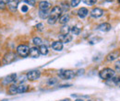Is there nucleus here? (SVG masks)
Wrapping results in <instances>:
<instances>
[{"mask_svg":"<svg viewBox=\"0 0 120 101\" xmlns=\"http://www.w3.org/2000/svg\"><path fill=\"white\" fill-rule=\"evenodd\" d=\"M62 13H63V12H62V9L60 8L59 6H55V7L52 8L51 12H50L49 17L47 18V19H48V20H47V23H48L49 25H54V24H56Z\"/></svg>","mask_w":120,"mask_h":101,"instance_id":"obj_1","label":"nucleus"},{"mask_svg":"<svg viewBox=\"0 0 120 101\" xmlns=\"http://www.w3.org/2000/svg\"><path fill=\"white\" fill-rule=\"evenodd\" d=\"M115 73L116 72L111 68H105L99 73V76L104 80H109L115 76Z\"/></svg>","mask_w":120,"mask_h":101,"instance_id":"obj_2","label":"nucleus"},{"mask_svg":"<svg viewBox=\"0 0 120 101\" xmlns=\"http://www.w3.org/2000/svg\"><path fill=\"white\" fill-rule=\"evenodd\" d=\"M58 75L62 79L69 80V79H72L75 76L76 73L74 71H72V70H60L58 72Z\"/></svg>","mask_w":120,"mask_h":101,"instance_id":"obj_3","label":"nucleus"},{"mask_svg":"<svg viewBox=\"0 0 120 101\" xmlns=\"http://www.w3.org/2000/svg\"><path fill=\"white\" fill-rule=\"evenodd\" d=\"M29 52H30V48H29V46H27L25 44H20L17 48V52L21 57L28 56L29 55Z\"/></svg>","mask_w":120,"mask_h":101,"instance_id":"obj_4","label":"nucleus"},{"mask_svg":"<svg viewBox=\"0 0 120 101\" xmlns=\"http://www.w3.org/2000/svg\"><path fill=\"white\" fill-rule=\"evenodd\" d=\"M16 59V54L14 52H8L4 55L3 58V62L5 64H9L11 63H13Z\"/></svg>","mask_w":120,"mask_h":101,"instance_id":"obj_5","label":"nucleus"},{"mask_svg":"<svg viewBox=\"0 0 120 101\" xmlns=\"http://www.w3.org/2000/svg\"><path fill=\"white\" fill-rule=\"evenodd\" d=\"M41 75V73L38 70H33V71H30V72L27 73V79L28 80H30V81H35L37 79H39Z\"/></svg>","mask_w":120,"mask_h":101,"instance_id":"obj_6","label":"nucleus"},{"mask_svg":"<svg viewBox=\"0 0 120 101\" xmlns=\"http://www.w3.org/2000/svg\"><path fill=\"white\" fill-rule=\"evenodd\" d=\"M16 78H17V74L16 73H11L9 75H8L7 77H5L3 83L5 85H8V84H13L16 81Z\"/></svg>","mask_w":120,"mask_h":101,"instance_id":"obj_7","label":"nucleus"},{"mask_svg":"<svg viewBox=\"0 0 120 101\" xmlns=\"http://www.w3.org/2000/svg\"><path fill=\"white\" fill-rule=\"evenodd\" d=\"M19 0H9L8 3V7L11 11L14 12L16 11V9L19 6Z\"/></svg>","mask_w":120,"mask_h":101,"instance_id":"obj_8","label":"nucleus"},{"mask_svg":"<svg viewBox=\"0 0 120 101\" xmlns=\"http://www.w3.org/2000/svg\"><path fill=\"white\" fill-rule=\"evenodd\" d=\"M119 54H120V52L118 51H114V52H112L111 53H109V54L106 56V60H107L108 62H113V61H115L116 59L118 58Z\"/></svg>","mask_w":120,"mask_h":101,"instance_id":"obj_9","label":"nucleus"},{"mask_svg":"<svg viewBox=\"0 0 120 101\" xmlns=\"http://www.w3.org/2000/svg\"><path fill=\"white\" fill-rule=\"evenodd\" d=\"M90 15L93 17H100L104 15V10L101 9V8H93L91 11H90Z\"/></svg>","mask_w":120,"mask_h":101,"instance_id":"obj_10","label":"nucleus"},{"mask_svg":"<svg viewBox=\"0 0 120 101\" xmlns=\"http://www.w3.org/2000/svg\"><path fill=\"white\" fill-rule=\"evenodd\" d=\"M29 54L31 58H38L40 56V51H39V48L37 47H32L30 49V52H29Z\"/></svg>","mask_w":120,"mask_h":101,"instance_id":"obj_11","label":"nucleus"},{"mask_svg":"<svg viewBox=\"0 0 120 101\" xmlns=\"http://www.w3.org/2000/svg\"><path fill=\"white\" fill-rule=\"evenodd\" d=\"M111 29H112V27H111V25L109 23H103V24L99 25L98 28H97L98 30L103 31V32H107V31H109Z\"/></svg>","mask_w":120,"mask_h":101,"instance_id":"obj_12","label":"nucleus"},{"mask_svg":"<svg viewBox=\"0 0 120 101\" xmlns=\"http://www.w3.org/2000/svg\"><path fill=\"white\" fill-rule=\"evenodd\" d=\"M59 41L61 42H65V43H68L72 41V36L69 35V34H67V35H59Z\"/></svg>","mask_w":120,"mask_h":101,"instance_id":"obj_13","label":"nucleus"},{"mask_svg":"<svg viewBox=\"0 0 120 101\" xmlns=\"http://www.w3.org/2000/svg\"><path fill=\"white\" fill-rule=\"evenodd\" d=\"M51 7V4L48 1H41L39 3V8L40 10H48Z\"/></svg>","mask_w":120,"mask_h":101,"instance_id":"obj_14","label":"nucleus"},{"mask_svg":"<svg viewBox=\"0 0 120 101\" xmlns=\"http://www.w3.org/2000/svg\"><path fill=\"white\" fill-rule=\"evenodd\" d=\"M89 14V11H88V9L86 8V7H81V8H79V10H78V16L80 17V18H84V17H86Z\"/></svg>","mask_w":120,"mask_h":101,"instance_id":"obj_15","label":"nucleus"},{"mask_svg":"<svg viewBox=\"0 0 120 101\" xmlns=\"http://www.w3.org/2000/svg\"><path fill=\"white\" fill-rule=\"evenodd\" d=\"M52 48H53L55 51H56V52H60V51H62V49H63V42H61L60 41L54 42L52 43Z\"/></svg>","mask_w":120,"mask_h":101,"instance_id":"obj_16","label":"nucleus"},{"mask_svg":"<svg viewBox=\"0 0 120 101\" xmlns=\"http://www.w3.org/2000/svg\"><path fill=\"white\" fill-rule=\"evenodd\" d=\"M8 92L9 95H16V94H18V86L15 85V84H11L8 87Z\"/></svg>","mask_w":120,"mask_h":101,"instance_id":"obj_17","label":"nucleus"},{"mask_svg":"<svg viewBox=\"0 0 120 101\" xmlns=\"http://www.w3.org/2000/svg\"><path fill=\"white\" fill-rule=\"evenodd\" d=\"M70 20V17H69V16L68 14H65V15H62V16H60L59 17V23L60 24H63V25H65V24H67L68 21Z\"/></svg>","mask_w":120,"mask_h":101,"instance_id":"obj_18","label":"nucleus"},{"mask_svg":"<svg viewBox=\"0 0 120 101\" xmlns=\"http://www.w3.org/2000/svg\"><path fill=\"white\" fill-rule=\"evenodd\" d=\"M29 89L28 86H25V85H19L18 86V94H22V93H25L27 92Z\"/></svg>","mask_w":120,"mask_h":101,"instance_id":"obj_19","label":"nucleus"},{"mask_svg":"<svg viewBox=\"0 0 120 101\" xmlns=\"http://www.w3.org/2000/svg\"><path fill=\"white\" fill-rule=\"evenodd\" d=\"M69 32H70V29H69V27H68V25H64V26L61 27V29H60V33H61L62 35H67V34H68Z\"/></svg>","mask_w":120,"mask_h":101,"instance_id":"obj_20","label":"nucleus"},{"mask_svg":"<svg viewBox=\"0 0 120 101\" xmlns=\"http://www.w3.org/2000/svg\"><path fill=\"white\" fill-rule=\"evenodd\" d=\"M49 15H50V13L48 12V10H40V11H39V17H40L42 19L48 18V17H49Z\"/></svg>","mask_w":120,"mask_h":101,"instance_id":"obj_21","label":"nucleus"},{"mask_svg":"<svg viewBox=\"0 0 120 101\" xmlns=\"http://www.w3.org/2000/svg\"><path fill=\"white\" fill-rule=\"evenodd\" d=\"M59 7H60V8L62 9V12H66V11H68V8H69V5H68V3L66 2V1L62 2V3H61V6H59Z\"/></svg>","mask_w":120,"mask_h":101,"instance_id":"obj_22","label":"nucleus"},{"mask_svg":"<svg viewBox=\"0 0 120 101\" xmlns=\"http://www.w3.org/2000/svg\"><path fill=\"white\" fill-rule=\"evenodd\" d=\"M39 51H40V54H43V55H46L48 53V48L45 45H44V44H42L40 46Z\"/></svg>","mask_w":120,"mask_h":101,"instance_id":"obj_23","label":"nucleus"},{"mask_svg":"<svg viewBox=\"0 0 120 101\" xmlns=\"http://www.w3.org/2000/svg\"><path fill=\"white\" fill-rule=\"evenodd\" d=\"M32 42H33L34 45H36V46H41V45L43 44V41H42V39H41V38H39V37H34V38H33V40H32Z\"/></svg>","mask_w":120,"mask_h":101,"instance_id":"obj_24","label":"nucleus"},{"mask_svg":"<svg viewBox=\"0 0 120 101\" xmlns=\"http://www.w3.org/2000/svg\"><path fill=\"white\" fill-rule=\"evenodd\" d=\"M70 32L73 34V35H79L80 33V29L78 28V27H73L72 29H70Z\"/></svg>","mask_w":120,"mask_h":101,"instance_id":"obj_25","label":"nucleus"},{"mask_svg":"<svg viewBox=\"0 0 120 101\" xmlns=\"http://www.w3.org/2000/svg\"><path fill=\"white\" fill-rule=\"evenodd\" d=\"M83 2L86 4V5H89V6H92L94 4H96L97 0H83Z\"/></svg>","mask_w":120,"mask_h":101,"instance_id":"obj_26","label":"nucleus"},{"mask_svg":"<svg viewBox=\"0 0 120 101\" xmlns=\"http://www.w3.org/2000/svg\"><path fill=\"white\" fill-rule=\"evenodd\" d=\"M79 3H80V0H71V2H70V6L73 7H76L77 6H79Z\"/></svg>","mask_w":120,"mask_h":101,"instance_id":"obj_27","label":"nucleus"},{"mask_svg":"<svg viewBox=\"0 0 120 101\" xmlns=\"http://www.w3.org/2000/svg\"><path fill=\"white\" fill-rule=\"evenodd\" d=\"M57 83V79L56 78H51V79H49L48 80V85H55V84H56Z\"/></svg>","mask_w":120,"mask_h":101,"instance_id":"obj_28","label":"nucleus"},{"mask_svg":"<svg viewBox=\"0 0 120 101\" xmlns=\"http://www.w3.org/2000/svg\"><path fill=\"white\" fill-rule=\"evenodd\" d=\"M23 2H25L26 4L30 5V6H34L35 5V0H21Z\"/></svg>","mask_w":120,"mask_h":101,"instance_id":"obj_29","label":"nucleus"},{"mask_svg":"<svg viewBox=\"0 0 120 101\" xmlns=\"http://www.w3.org/2000/svg\"><path fill=\"white\" fill-rule=\"evenodd\" d=\"M35 28L38 29V30H43V29H44V24L43 23H39V24L36 25Z\"/></svg>","mask_w":120,"mask_h":101,"instance_id":"obj_30","label":"nucleus"},{"mask_svg":"<svg viewBox=\"0 0 120 101\" xmlns=\"http://www.w3.org/2000/svg\"><path fill=\"white\" fill-rule=\"evenodd\" d=\"M113 81H114V83H115L116 85H118V83H120V76L115 77V78L113 79Z\"/></svg>","mask_w":120,"mask_h":101,"instance_id":"obj_31","label":"nucleus"},{"mask_svg":"<svg viewBox=\"0 0 120 101\" xmlns=\"http://www.w3.org/2000/svg\"><path fill=\"white\" fill-rule=\"evenodd\" d=\"M28 11V6H22L21 7V12L22 13H26Z\"/></svg>","mask_w":120,"mask_h":101,"instance_id":"obj_32","label":"nucleus"},{"mask_svg":"<svg viewBox=\"0 0 120 101\" xmlns=\"http://www.w3.org/2000/svg\"><path fill=\"white\" fill-rule=\"evenodd\" d=\"M116 69L117 71H120V61H118L116 63Z\"/></svg>","mask_w":120,"mask_h":101,"instance_id":"obj_33","label":"nucleus"},{"mask_svg":"<svg viewBox=\"0 0 120 101\" xmlns=\"http://www.w3.org/2000/svg\"><path fill=\"white\" fill-rule=\"evenodd\" d=\"M84 73V69H81V70H79L78 73H76V74H78V75H79V74H83Z\"/></svg>","mask_w":120,"mask_h":101,"instance_id":"obj_34","label":"nucleus"},{"mask_svg":"<svg viewBox=\"0 0 120 101\" xmlns=\"http://www.w3.org/2000/svg\"><path fill=\"white\" fill-rule=\"evenodd\" d=\"M5 8H6V5L0 3V9H5Z\"/></svg>","mask_w":120,"mask_h":101,"instance_id":"obj_35","label":"nucleus"},{"mask_svg":"<svg viewBox=\"0 0 120 101\" xmlns=\"http://www.w3.org/2000/svg\"><path fill=\"white\" fill-rule=\"evenodd\" d=\"M8 1H9V0H0V3H2V4H5V5H7V4L8 3Z\"/></svg>","mask_w":120,"mask_h":101,"instance_id":"obj_36","label":"nucleus"},{"mask_svg":"<svg viewBox=\"0 0 120 101\" xmlns=\"http://www.w3.org/2000/svg\"><path fill=\"white\" fill-rule=\"evenodd\" d=\"M75 101H84L83 99H77V100H75Z\"/></svg>","mask_w":120,"mask_h":101,"instance_id":"obj_37","label":"nucleus"},{"mask_svg":"<svg viewBox=\"0 0 120 101\" xmlns=\"http://www.w3.org/2000/svg\"><path fill=\"white\" fill-rule=\"evenodd\" d=\"M61 101H69V99H64V100H61Z\"/></svg>","mask_w":120,"mask_h":101,"instance_id":"obj_38","label":"nucleus"},{"mask_svg":"<svg viewBox=\"0 0 120 101\" xmlns=\"http://www.w3.org/2000/svg\"><path fill=\"white\" fill-rule=\"evenodd\" d=\"M117 1H118V3H120V0H117Z\"/></svg>","mask_w":120,"mask_h":101,"instance_id":"obj_39","label":"nucleus"},{"mask_svg":"<svg viewBox=\"0 0 120 101\" xmlns=\"http://www.w3.org/2000/svg\"><path fill=\"white\" fill-rule=\"evenodd\" d=\"M108 1H112V0H108Z\"/></svg>","mask_w":120,"mask_h":101,"instance_id":"obj_40","label":"nucleus"},{"mask_svg":"<svg viewBox=\"0 0 120 101\" xmlns=\"http://www.w3.org/2000/svg\"><path fill=\"white\" fill-rule=\"evenodd\" d=\"M88 101H91V100H88Z\"/></svg>","mask_w":120,"mask_h":101,"instance_id":"obj_41","label":"nucleus"},{"mask_svg":"<svg viewBox=\"0 0 120 101\" xmlns=\"http://www.w3.org/2000/svg\"><path fill=\"white\" fill-rule=\"evenodd\" d=\"M0 64H1V63H0Z\"/></svg>","mask_w":120,"mask_h":101,"instance_id":"obj_42","label":"nucleus"}]
</instances>
